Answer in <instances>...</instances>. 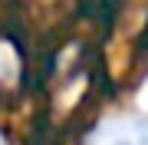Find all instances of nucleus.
Returning <instances> with one entry per match:
<instances>
[{
	"mask_svg": "<svg viewBox=\"0 0 148 145\" xmlns=\"http://www.w3.org/2000/svg\"><path fill=\"white\" fill-rule=\"evenodd\" d=\"M89 145H148V112H128L99 122Z\"/></svg>",
	"mask_w": 148,
	"mask_h": 145,
	"instance_id": "nucleus-1",
	"label": "nucleus"
}]
</instances>
